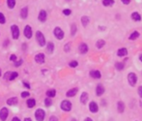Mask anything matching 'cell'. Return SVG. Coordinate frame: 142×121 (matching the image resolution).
Listing matches in <instances>:
<instances>
[{"mask_svg": "<svg viewBox=\"0 0 142 121\" xmlns=\"http://www.w3.org/2000/svg\"><path fill=\"white\" fill-rule=\"evenodd\" d=\"M36 40H37V42H38L39 46L44 47V46L46 45V38H44V34H43L41 31L36 32Z\"/></svg>", "mask_w": 142, "mask_h": 121, "instance_id": "cell-1", "label": "cell"}, {"mask_svg": "<svg viewBox=\"0 0 142 121\" xmlns=\"http://www.w3.org/2000/svg\"><path fill=\"white\" fill-rule=\"evenodd\" d=\"M35 117H36L37 121H44V117H46V112H44V109L38 108V109L35 112Z\"/></svg>", "mask_w": 142, "mask_h": 121, "instance_id": "cell-2", "label": "cell"}, {"mask_svg": "<svg viewBox=\"0 0 142 121\" xmlns=\"http://www.w3.org/2000/svg\"><path fill=\"white\" fill-rule=\"evenodd\" d=\"M53 34H54V36H55V38L58 39V40H62V39L64 38V36H65L64 31L60 28V27H58V26L54 28Z\"/></svg>", "mask_w": 142, "mask_h": 121, "instance_id": "cell-3", "label": "cell"}, {"mask_svg": "<svg viewBox=\"0 0 142 121\" xmlns=\"http://www.w3.org/2000/svg\"><path fill=\"white\" fill-rule=\"evenodd\" d=\"M61 109L64 112H70L72 109V103L68 100H64L61 103Z\"/></svg>", "mask_w": 142, "mask_h": 121, "instance_id": "cell-4", "label": "cell"}, {"mask_svg": "<svg viewBox=\"0 0 142 121\" xmlns=\"http://www.w3.org/2000/svg\"><path fill=\"white\" fill-rule=\"evenodd\" d=\"M11 32H12V36H13V39L16 40V39L19 38V26L16 25V24H13L11 26Z\"/></svg>", "mask_w": 142, "mask_h": 121, "instance_id": "cell-5", "label": "cell"}, {"mask_svg": "<svg viewBox=\"0 0 142 121\" xmlns=\"http://www.w3.org/2000/svg\"><path fill=\"white\" fill-rule=\"evenodd\" d=\"M128 81H129V85L134 86L137 82V76L134 73H129L128 75Z\"/></svg>", "mask_w": 142, "mask_h": 121, "instance_id": "cell-6", "label": "cell"}, {"mask_svg": "<svg viewBox=\"0 0 142 121\" xmlns=\"http://www.w3.org/2000/svg\"><path fill=\"white\" fill-rule=\"evenodd\" d=\"M9 114V111L7 108H2L0 109V120L1 121H6L7 117Z\"/></svg>", "mask_w": 142, "mask_h": 121, "instance_id": "cell-7", "label": "cell"}, {"mask_svg": "<svg viewBox=\"0 0 142 121\" xmlns=\"http://www.w3.org/2000/svg\"><path fill=\"white\" fill-rule=\"evenodd\" d=\"M47 19V13L44 11V10H41L40 12H39V15H38V19L39 21H41V23H44Z\"/></svg>", "mask_w": 142, "mask_h": 121, "instance_id": "cell-8", "label": "cell"}, {"mask_svg": "<svg viewBox=\"0 0 142 121\" xmlns=\"http://www.w3.org/2000/svg\"><path fill=\"white\" fill-rule=\"evenodd\" d=\"M23 34H24V36H25L27 39H31L32 37V28L30 25H25V27H24V29H23Z\"/></svg>", "mask_w": 142, "mask_h": 121, "instance_id": "cell-9", "label": "cell"}, {"mask_svg": "<svg viewBox=\"0 0 142 121\" xmlns=\"http://www.w3.org/2000/svg\"><path fill=\"white\" fill-rule=\"evenodd\" d=\"M88 50H89L88 46H87V44H85V43H81V44L78 46V51L81 54L87 53V52H88Z\"/></svg>", "mask_w": 142, "mask_h": 121, "instance_id": "cell-10", "label": "cell"}, {"mask_svg": "<svg viewBox=\"0 0 142 121\" xmlns=\"http://www.w3.org/2000/svg\"><path fill=\"white\" fill-rule=\"evenodd\" d=\"M89 109H90V112H93V113H96V112H98L99 111V106L98 104L96 102H91L89 104Z\"/></svg>", "mask_w": 142, "mask_h": 121, "instance_id": "cell-11", "label": "cell"}, {"mask_svg": "<svg viewBox=\"0 0 142 121\" xmlns=\"http://www.w3.org/2000/svg\"><path fill=\"white\" fill-rule=\"evenodd\" d=\"M44 53H38L36 56H35V61L38 64H44Z\"/></svg>", "mask_w": 142, "mask_h": 121, "instance_id": "cell-12", "label": "cell"}, {"mask_svg": "<svg viewBox=\"0 0 142 121\" xmlns=\"http://www.w3.org/2000/svg\"><path fill=\"white\" fill-rule=\"evenodd\" d=\"M104 93V87L103 86V84L99 83L97 87H96V94L97 96H101Z\"/></svg>", "mask_w": 142, "mask_h": 121, "instance_id": "cell-13", "label": "cell"}, {"mask_svg": "<svg viewBox=\"0 0 142 121\" xmlns=\"http://www.w3.org/2000/svg\"><path fill=\"white\" fill-rule=\"evenodd\" d=\"M90 76H91V78H93V79H101V72L98 70H92L91 72H90Z\"/></svg>", "mask_w": 142, "mask_h": 121, "instance_id": "cell-14", "label": "cell"}, {"mask_svg": "<svg viewBox=\"0 0 142 121\" xmlns=\"http://www.w3.org/2000/svg\"><path fill=\"white\" fill-rule=\"evenodd\" d=\"M20 16H21V19H27V16H28V7H23V8H21V10H20Z\"/></svg>", "mask_w": 142, "mask_h": 121, "instance_id": "cell-15", "label": "cell"}, {"mask_svg": "<svg viewBox=\"0 0 142 121\" xmlns=\"http://www.w3.org/2000/svg\"><path fill=\"white\" fill-rule=\"evenodd\" d=\"M87 101H88V93L82 92L81 95H80V102L83 105H85V104H87Z\"/></svg>", "mask_w": 142, "mask_h": 121, "instance_id": "cell-16", "label": "cell"}, {"mask_svg": "<svg viewBox=\"0 0 142 121\" xmlns=\"http://www.w3.org/2000/svg\"><path fill=\"white\" fill-rule=\"evenodd\" d=\"M127 54H128V50H127L126 48H121L118 50V51H117V55L120 56V57L126 56Z\"/></svg>", "mask_w": 142, "mask_h": 121, "instance_id": "cell-17", "label": "cell"}, {"mask_svg": "<svg viewBox=\"0 0 142 121\" xmlns=\"http://www.w3.org/2000/svg\"><path fill=\"white\" fill-rule=\"evenodd\" d=\"M18 103H19V100H18L16 97H12V98L7 100V105L9 106H16Z\"/></svg>", "mask_w": 142, "mask_h": 121, "instance_id": "cell-18", "label": "cell"}, {"mask_svg": "<svg viewBox=\"0 0 142 121\" xmlns=\"http://www.w3.org/2000/svg\"><path fill=\"white\" fill-rule=\"evenodd\" d=\"M81 23L82 25H83V27H86L90 23V18L87 16H83L81 18Z\"/></svg>", "mask_w": 142, "mask_h": 121, "instance_id": "cell-19", "label": "cell"}, {"mask_svg": "<svg viewBox=\"0 0 142 121\" xmlns=\"http://www.w3.org/2000/svg\"><path fill=\"white\" fill-rule=\"evenodd\" d=\"M117 111L120 112V113H123L124 111H125V104L122 101L117 103Z\"/></svg>", "mask_w": 142, "mask_h": 121, "instance_id": "cell-20", "label": "cell"}, {"mask_svg": "<svg viewBox=\"0 0 142 121\" xmlns=\"http://www.w3.org/2000/svg\"><path fill=\"white\" fill-rule=\"evenodd\" d=\"M130 16H132V19H133L134 21H141V16H140V14L137 13V12H133Z\"/></svg>", "mask_w": 142, "mask_h": 121, "instance_id": "cell-21", "label": "cell"}, {"mask_svg": "<svg viewBox=\"0 0 142 121\" xmlns=\"http://www.w3.org/2000/svg\"><path fill=\"white\" fill-rule=\"evenodd\" d=\"M77 91H78V89L77 88H72V89H70L68 92H67V97H73V96L76 95V93H77Z\"/></svg>", "mask_w": 142, "mask_h": 121, "instance_id": "cell-22", "label": "cell"}, {"mask_svg": "<svg viewBox=\"0 0 142 121\" xmlns=\"http://www.w3.org/2000/svg\"><path fill=\"white\" fill-rule=\"evenodd\" d=\"M26 105H27V107H28L29 108H34L35 106H36V101H35V99H28V100L26 101Z\"/></svg>", "mask_w": 142, "mask_h": 121, "instance_id": "cell-23", "label": "cell"}, {"mask_svg": "<svg viewBox=\"0 0 142 121\" xmlns=\"http://www.w3.org/2000/svg\"><path fill=\"white\" fill-rule=\"evenodd\" d=\"M139 32L138 31H133L130 35H129V39L130 40V41H133V40H136V39L138 38L139 37Z\"/></svg>", "mask_w": 142, "mask_h": 121, "instance_id": "cell-24", "label": "cell"}, {"mask_svg": "<svg viewBox=\"0 0 142 121\" xmlns=\"http://www.w3.org/2000/svg\"><path fill=\"white\" fill-rule=\"evenodd\" d=\"M7 6L9 9H14L16 7V0H7Z\"/></svg>", "mask_w": 142, "mask_h": 121, "instance_id": "cell-25", "label": "cell"}, {"mask_svg": "<svg viewBox=\"0 0 142 121\" xmlns=\"http://www.w3.org/2000/svg\"><path fill=\"white\" fill-rule=\"evenodd\" d=\"M76 31H77V26H76V23H72V25H71V36L76 35Z\"/></svg>", "mask_w": 142, "mask_h": 121, "instance_id": "cell-26", "label": "cell"}, {"mask_svg": "<svg viewBox=\"0 0 142 121\" xmlns=\"http://www.w3.org/2000/svg\"><path fill=\"white\" fill-rule=\"evenodd\" d=\"M114 0H103V5L104 7H109V6H112L114 5Z\"/></svg>", "mask_w": 142, "mask_h": 121, "instance_id": "cell-27", "label": "cell"}, {"mask_svg": "<svg viewBox=\"0 0 142 121\" xmlns=\"http://www.w3.org/2000/svg\"><path fill=\"white\" fill-rule=\"evenodd\" d=\"M47 51H48L49 53H52V52H53V51H54V44L52 43V42H49V43L47 44Z\"/></svg>", "mask_w": 142, "mask_h": 121, "instance_id": "cell-28", "label": "cell"}, {"mask_svg": "<svg viewBox=\"0 0 142 121\" xmlns=\"http://www.w3.org/2000/svg\"><path fill=\"white\" fill-rule=\"evenodd\" d=\"M56 95V90L54 89H49L47 91V96L49 97V98H53L54 96Z\"/></svg>", "mask_w": 142, "mask_h": 121, "instance_id": "cell-29", "label": "cell"}, {"mask_svg": "<svg viewBox=\"0 0 142 121\" xmlns=\"http://www.w3.org/2000/svg\"><path fill=\"white\" fill-rule=\"evenodd\" d=\"M124 67H125L124 62H117V63H115V68L118 71H122L124 69Z\"/></svg>", "mask_w": 142, "mask_h": 121, "instance_id": "cell-30", "label": "cell"}, {"mask_svg": "<svg viewBox=\"0 0 142 121\" xmlns=\"http://www.w3.org/2000/svg\"><path fill=\"white\" fill-rule=\"evenodd\" d=\"M6 23V16L3 13L0 12V24H5Z\"/></svg>", "mask_w": 142, "mask_h": 121, "instance_id": "cell-31", "label": "cell"}, {"mask_svg": "<svg viewBox=\"0 0 142 121\" xmlns=\"http://www.w3.org/2000/svg\"><path fill=\"white\" fill-rule=\"evenodd\" d=\"M104 45H105V42L104 40H99V41H97V44H96L98 48H101Z\"/></svg>", "mask_w": 142, "mask_h": 121, "instance_id": "cell-32", "label": "cell"}, {"mask_svg": "<svg viewBox=\"0 0 142 121\" xmlns=\"http://www.w3.org/2000/svg\"><path fill=\"white\" fill-rule=\"evenodd\" d=\"M44 105H46V107H50V106L52 105V100H51V98H49V97L46 98V100H44Z\"/></svg>", "mask_w": 142, "mask_h": 121, "instance_id": "cell-33", "label": "cell"}, {"mask_svg": "<svg viewBox=\"0 0 142 121\" xmlns=\"http://www.w3.org/2000/svg\"><path fill=\"white\" fill-rule=\"evenodd\" d=\"M18 76H19V74L16 73V72H12V73H11V75H10L9 80H14L16 78H18Z\"/></svg>", "mask_w": 142, "mask_h": 121, "instance_id": "cell-34", "label": "cell"}, {"mask_svg": "<svg viewBox=\"0 0 142 121\" xmlns=\"http://www.w3.org/2000/svg\"><path fill=\"white\" fill-rule=\"evenodd\" d=\"M77 65H78V62L77 61H71L69 63V66L72 68H76L77 67Z\"/></svg>", "mask_w": 142, "mask_h": 121, "instance_id": "cell-35", "label": "cell"}, {"mask_svg": "<svg viewBox=\"0 0 142 121\" xmlns=\"http://www.w3.org/2000/svg\"><path fill=\"white\" fill-rule=\"evenodd\" d=\"M71 14H72V10H70V9L63 10V15H65V16H70Z\"/></svg>", "mask_w": 142, "mask_h": 121, "instance_id": "cell-36", "label": "cell"}, {"mask_svg": "<svg viewBox=\"0 0 142 121\" xmlns=\"http://www.w3.org/2000/svg\"><path fill=\"white\" fill-rule=\"evenodd\" d=\"M70 50H71V43H67L66 46L64 47V51H66V52H69Z\"/></svg>", "mask_w": 142, "mask_h": 121, "instance_id": "cell-37", "label": "cell"}, {"mask_svg": "<svg viewBox=\"0 0 142 121\" xmlns=\"http://www.w3.org/2000/svg\"><path fill=\"white\" fill-rule=\"evenodd\" d=\"M22 63H23V60H22V59H19V61L16 60V62H15V67H19Z\"/></svg>", "mask_w": 142, "mask_h": 121, "instance_id": "cell-38", "label": "cell"}, {"mask_svg": "<svg viewBox=\"0 0 142 121\" xmlns=\"http://www.w3.org/2000/svg\"><path fill=\"white\" fill-rule=\"evenodd\" d=\"M29 95H30V93L27 92V91H23V92L21 93V97L22 98H27V97H29Z\"/></svg>", "mask_w": 142, "mask_h": 121, "instance_id": "cell-39", "label": "cell"}, {"mask_svg": "<svg viewBox=\"0 0 142 121\" xmlns=\"http://www.w3.org/2000/svg\"><path fill=\"white\" fill-rule=\"evenodd\" d=\"M10 60L13 61V62H16V61L18 60V57H16L15 54H12V55L10 56Z\"/></svg>", "mask_w": 142, "mask_h": 121, "instance_id": "cell-40", "label": "cell"}, {"mask_svg": "<svg viewBox=\"0 0 142 121\" xmlns=\"http://www.w3.org/2000/svg\"><path fill=\"white\" fill-rule=\"evenodd\" d=\"M22 84H23V86L26 87L27 89H30V84H29L28 82H26V81H22Z\"/></svg>", "mask_w": 142, "mask_h": 121, "instance_id": "cell-41", "label": "cell"}, {"mask_svg": "<svg viewBox=\"0 0 142 121\" xmlns=\"http://www.w3.org/2000/svg\"><path fill=\"white\" fill-rule=\"evenodd\" d=\"M121 2L124 4V5H129L130 3V0H121Z\"/></svg>", "mask_w": 142, "mask_h": 121, "instance_id": "cell-42", "label": "cell"}, {"mask_svg": "<svg viewBox=\"0 0 142 121\" xmlns=\"http://www.w3.org/2000/svg\"><path fill=\"white\" fill-rule=\"evenodd\" d=\"M138 95L140 96V98L142 99V86H139L138 87Z\"/></svg>", "mask_w": 142, "mask_h": 121, "instance_id": "cell-43", "label": "cell"}, {"mask_svg": "<svg viewBox=\"0 0 142 121\" xmlns=\"http://www.w3.org/2000/svg\"><path fill=\"white\" fill-rule=\"evenodd\" d=\"M10 75H11V72H7V73L5 74V76H4V79H5V80H9Z\"/></svg>", "mask_w": 142, "mask_h": 121, "instance_id": "cell-44", "label": "cell"}, {"mask_svg": "<svg viewBox=\"0 0 142 121\" xmlns=\"http://www.w3.org/2000/svg\"><path fill=\"white\" fill-rule=\"evenodd\" d=\"M48 121H58V118H57L56 116H50Z\"/></svg>", "mask_w": 142, "mask_h": 121, "instance_id": "cell-45", "label": "cell"}, {"mask_svg": "<svg viewBox=\"0 0 142 121\" xmlns=\"http://www.w3.org/2000/svg\"><path fill=\"white\" fill-rule=\"evenodd\" d=\"M12 121H21V120H20V119H19V117H16V116H15V117H14L13 119H12Z\"/></svg>", "mask_w": 142, "mask_h": 121, "instance_id": "cell-46", "label": "cell"}, {"mask_svg": "<svg viewBox=\"0 0 142 121\" xmlns=\"http://www.w3.org/2000/svg\"><path fill=\"white\" fill-rule=\"evenodd\" d=\"M84 121H93V119L90 117H86L85 119H84Z\"/></svg>", "mask_w": 142, "mask_h": 121, "instance_id": "cell-47", "label": "cell"}, {"mask_svg": "<svg viewBox=\"0 0 142 121\" xmlns=\"http://www.w3.org/2000/svg\"><path fill=\"white\" fill-rule=\"evenodd\" d=\"M23 121H32V119L31 118H29V117H25Z\"/></svg>", "mask_w": 142, "mask_h": 121, "instance_id": "cell-48", "label": "cell"}, {"mask_svg": "<svg viewBox=\"0 0 142 121\" xmlns=\"http://www.w3.org/2000/svg\"><path fill=\"white\" fill-rule=\"evenodd\" d=\"M99 29H100V30H104L105 27H104V26H99Z\"/></svg>", "mask_w": 142, "mask_h": 121, "instance_id": "cell-49", "label": "cell"}, {"mask_svg": "<svg viewBox=\"0 0 142 121\" xmlns=\"http://www.w3.org/2000/svg\"><path fill=\"white\" fill-rule=\"evenodd\" d=\"M8 43H9V41H8V40H6V41H5V43H4V47H7V46H8Z\"/></svg>", "mask_w": 142, "mask_h": 121, "instance_id": "cell-50", "label": "cell"}, {"mask_svg": "<svg viewBox=\"0 0 142 121\" xmlns=\"http://www.w3.org/2000/svg\"><path fill=\"white\" fill-rule=\"evenodd\" d=\"M26 48H27V47H26V45H25V44H23V46H22V48H23V50H26Z\"/></svg>", "mask_w": 142, "mask_h": 121, "instance_id": "cell-51", "label": "cell"}, {"mask_svg": "<svg viewBox=\"0 0 142 121\" xmlns=\"http://www.w3.org/2000/svg\"><path fill=\"white\" fill-rule=\"evenodd\" d=\"M139 59H140V61L142 62V54H140V55H139Z\"/></svg>", "mask_w": 142, "mask_h": 121, "instance_id": "cell-52", "label": "cell"}, {"mask_svg": "<svg viewBox=\"0 0 142 121\" xmlns=\"http://www.w3.org/2000/svg\"><path fill=\"white\" fill-rule=\"evenodd\" d=\"M71 121H77V120H76V118H73V119H72V120H71Z\"/></svg>", "mask_w": 142, "mask_h": 121, "instance_id": "cell-53", "label": "cell"}, {"mask_svg": "<svg viewBox=\"0 0 142 121\" xmlns=\"http://www.w3.org/2000/svg\"><path fill=\"white\" fill-rule=\"evenodd\" d=\"M0 76H1V69H0Z\"/></svg>", "mask_w": 142, "mask_h": 121, "instance_id": "cell-54", "label": "cell"}, {"mask_svg": "<svg viewBox=\"0 0 142 121\" xmlns=\"http://www.w3.org/2000/svg\"><path fill=\"white\" fill-rule=\"evenodd\" d=\"M66 1H68V2H69V1H71V0H66Z\"/></svg>", "mask_w": 142, "mask_h": 121, "instance_id": "cell-55", "label": "cell"}]
</instances>
